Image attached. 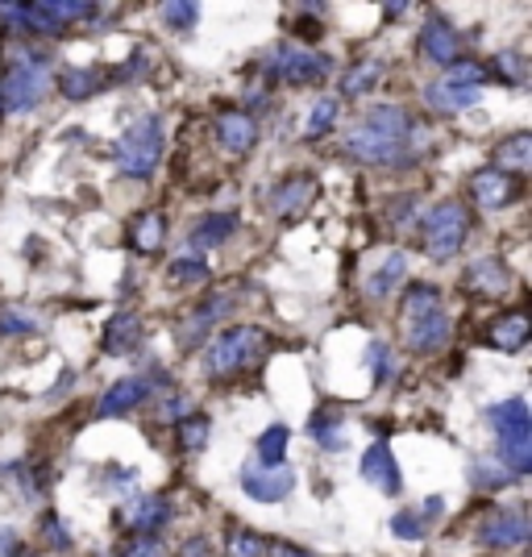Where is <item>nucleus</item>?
I'll return each instance as SVG.
<instances>
[{
  "label": "nucleus",
  "mask_w": 532,
  "mask_h": 557,
  "mask_svg": "<svg viewBox=\"0 0 532 557\" xmlns=\"http://www.w3.org/2000/svg\"><path fill=\"white\" fill-rule=\"evenodd\" d=\"M296 491V470L292 466H258L242 470V495L255 504H283Z\"/></svg>",
  "instance_id": "nucleus-18"
},
{
  "label": "nucleus",
  "mask_w": 532,
  "mask_h": 557,
  "mask_svg": "<svg viewBox=\"0 0 532 557\" xmlns=\"http://www.w3.org/2000/svg\"><path fill=\"white\" fill-rule=\"evenodd\" d=\"M38 533H42V541H47L50 554H71V529H67V520H63L59 511H42Z\"/></svg>",
  "instance_id": "nucleus-42"
},
{
  "label": "nucleus",
  "mask_w": 532,
  "mask_h": 557,
  "mask_svg": "<svg viewBox=\"0 0 532 557\" xmlns=\"http://www.w3.org/2000/svg\"><path fill=\"white\" fill-rule=\"evenodd\" d=\"M441 308V287L437 283H408V287H399V321H412V317H424V312H433Z\"/></svg>",
  "instance_id": "nucleus-32"
},
{
  "label": "nucleus",
  "mask_w": 532,
  "mask_h": 557,
  "mask_svg": "<svg viewBox=\"0 0 532 557\" xmlns=\"http://www.w3.org/2000/svg\"><path fill=\"white\" fill-rule=\"evenodd\" d=\"M420 221V205L417 196H404V200H392V212H387V225L392 230H408Z\"/></svg>",
  "instance_id": "nucleus-44"
},
{
  "label": "nucleus",
  "mask_w": 532,
  "mask_h": 557,
  "mask_svg": "<svg viewBox=\"0 0 532 557\" xmlns=\"http://www.w3.org/2000/svg\"><path fill=\"white\" fill-rule=\"evenodd\" d=\"M237 308V296L233 292H209L196 308H187L184 317L175 321V346L184 354H196V349L209 346V337L216 333V325Z\"/></svg>",
  "instance_id": "nucleus-9"
},
{
  "label": "nucleus",
  "mask_w": 532,
  "mask_h": 557,
  "mask_svg": "<svg viewBox=\"0 0 532 557\" xmlns=\"http://www.w3.org/2000/svg\"><path fill=\"white\" fill-rule=\"evenodd\" d=\"M317 196H321L317 175H308V171H292V175H283L271 191H262V209L271 212L279 225H296V221L308 216V209L317 205Z\"/></svg>",
  "instance_id": "nucleus-11"
},
{
  "label": "nucleus",
  "mask_w": 532,
  "mask_h": 557,
  "mask_svg": "<svg viewBox=\"0 0 532 557\" xmlns=\"http://www.w3.org/2000/svg\"><path fill=\"white\" fill-rule=\"evenodd\" d=\"M511 483H516V479H511L508 470L495 462L491 454H474V458H470V487H474V491L495 495V491L511 487Z\"/></svg>",
  "instance_id": "nucleus-34"
},
{
  "label": "nucleus",
  "mask_w": 532,
  "mask_h": 557,
  "mask_svg": "<svg viewBox=\"0 0 532 557\" xmlns=\"http://www.w3.org/2000/svg\"><path fill=\"white\" fill-rule=\"evenodd\" d=\"M420 516V524L424 529H433L441 516H445V495H429V499H420V508H412Z\"/></svg>",
  "instance_id": "nucleus-48"
},
{
  "label": "nucleus",
  "mask_w": 532,
  "mask_h": 557,
  "mask_svg": "<svg viewBox=\"0 0 532 557\" xmlns=\"http://www.w3.org/2000/svg\"><path fill=\"white\" fill-rule=\"evenodd\" d=\"M417 230H420V250H424V258L454 262V258L462 255L470 230H474V216L466 209V200L449 196V200H437L433 209L420 212Z\"/></svg>",
  "instance_id": "nucleus-6"
},
{
  "label": "nucleus",
  "mask_w": 532,
  "mask_h": 557,
  "mask_svg": "<svg viewBox=\"0 0 532 557\" xmlns=\"http://www.w3.org/2000/svg\"><path fill=\"white\" fill-rule=\"evenodd\" d=\"M308 437L321 445L324 454H342L346 449V412L342 408H317L308 420Z\"/></svg>",
  "instance_id": "nucleus-27"
},
{
  "label": "nucleus",
  "mask_w": 532,
  "mask_h": 557,
  "mask_svg": "<svg viewBox=\"0 0 532 557\" xmlns=\"http://www.w3.org/2000/svg\"><path fill=\"white\" fill-rule=\"evenodd\" d=\"M529 511L524 508H491L479 516L474 524V541L491 549V554H508V549H524L529 545Z\"/></svg>",
  "instance_id": "nucleus-12"
},
{
  "label": "nucleus",
  "mask_w": 532,
  "mask_h": 557,
  "mask_svg": "<svg viewBox=\"0 0 532 557\" xmlns=\"http://www.w3.org/2000/svg\"><path fill=\"white\" fill-rule=\"evenodd\" d=\"M212 138L221 146V154L246 159V154H255L258 138H262V125H258L255 116L242 113V109H225V113L212 121Z\"/></svg>",
  "instance_id": "nucleus-19"
},
{
  "label": "nucleus",
  "mask_w": 532,
  "mask_h": 557,
  "mask_svg": "<svg viewBox=\"0 0 532 557\" xmlns=\"http://www.w3.org/2000/svg\"><path fill=\"white\" fill-rule=\"evenodd\" d=\"M342 154L371 171H408L433 154V125L404 104H367L342 129Z\"/></svg>",
  "instance_id": "nucleus-1"
},
{
  "label": "nucleus",
  "mask_w": 532,
  "mask_h": 557,
  "mask_svg": "<svg viewBox=\"0 0 532 557\" xmlns=\"http://www.w3.org/2000/svg\"><path fill=\"white\" fill-rule=\"evenodd\" d=\"M267 557H312V554L300 549V545H292V541H271V545H267Z\"/></svg>",
  "instance_id": "nucleus-50"
},
{
  "label": "nucleus",
  "mask_w": 532,
  "mask_h": 557,
  "mask_svg": "<svg viewBox=\"0 0 532 557\" xmlns=\"http://www.w3.org/2000/svg\"><path fill=\"white\" fill-rule=\"evenodd\" d=\"M529 342H532V321L524 308H508V312L491 317L483 329V346L499 349V354H524Z\"/></svg>",
  "instance_id": "nucleus-22"
},
{
  "label": "nucleus",
  "mask_w": 532,
  "mask_h": 557,
  "mask_svg": "<svg viewBox=\"0 0 532 557\" xmlns=\"http://www.w3.org/2000/svg\"><path fill=\"white\" fill-rule=\"evenodd\" d=\"M511 287L516 275L499 255H479L462 267V292L470 300H504Z\"/></svg>",
  "instance_id": "nucleus-13"
},
{
  "label": "nucleus",
  "mask_w": 532,
  "mask_h": 557,
  "mask_svg": "<svg viewBox=\"0 0 532 557\" xmlns=\"http://www.w3.org/2000/svg\"><path fill=\"white\" fill-rule=\"evenodd\" d=\"M287 445H292V429L287 424H267L255 442L258 466H287Z\"/></svg>",
  "instance_id": "nucleus-33"
},
{
  "label": "nucleus",
  "mask_w": 532,
  "mask_h": 557,
  "mask_svg": "<svg viewBox=\"0 0 532 557\" xmlns=\"http://www.w3.org/2000/svg\"><path fill=\"white\" fill-rule=\"evenodd\" d=\"M0 557H38V554L25 545L17 529H0Z\"/></svg>",
  "instance_id": "nucleus-46"
},
{
  "label": "nucleus",
  "mask_w": 532,
  "mask_h": 557,
  "mask_svg": "<svg viewBox=\"0 0 532 557\" xmlns=\"http://www.w3.org/2000/svg\"><path fill=\"white\" fill-rule=\"evenodd\" d=\"M175 557H212V541L205 533H191L175 545Z\"/></svg>",
  "instance_id": "nucleus-47"
},
{
  "label": "nucleus",
  "mask_w": 532,
  "mask_h": 557,
  "mask_svg": "<svg viewBox=\"0 0 532 557\" xmlns=\"http://www.w3.org/2000/svg\"><path fill=\"white\" fill-rule=\"evenodd\" d=\"M342 121V100L337 96H317L312 113H308V125H304V141H321L337 129Z\"/></svg>",
  "instance_id": "nucleus-35"
},
{
  "label": "nucleus",
  "mask_w": 532,
  "mask_h": 557,
  "mask_svg": "<svg viewBox=\"0 0 532 557\" xmlns=\"http://www.w3.org/2000/svg\"><path fill=\"white\" fill-rule=\"evenodd\" d=\"M267 354H271V333L262 325H225L200 349V367L209 374V383H233L246 371H255Z\"/></svg>",
  "instance_id": "nucleus-2"
},
{
  "label": "nucleus",
  "mask_w": 532,
  "mask_h": 557,
  "mask_svg": "<svg viewBox=\"0 0 532 557\" xmlns=\"http://www.w3.org/2000/svg\"><path fill=\"white\" fill-rule=\"evenodd\" d=\"M187 412H191V404H187L184 395H171V399H162L159 420H162V424H166V420H171V424H175V420H184Z\"/></svg>",
  "instance_id": "nucleus-49"
},
{
  "label": "nucleus",
  "mask_w": 532,
  "mask_h": 557,
  "mask_svg": "<svg viewBox=\"0 0 532 557\" xmlns=\"http://www.w3.org/2000/svg\"><path fill=\"white\" fill-rule=\"evenodd\" d=\"M417 59L420 63H429V67H441V71H449L454 63H462L466 59V34L449 22L441 9H433V13L420 22Z\"/></svg>",
  "instance_id": "nucleus-10"
},
{
  "label": "nucleus",
  "mask_w": 532,
  "mask_h": 557,
  "mask_svg": "<svg viewBox=\"0 0 532 557\" xmlns=\"http://www.w3.org/2000/svg\"><path fill=\"white\" fill-rule=\"evenodd\" d=\"M212 437V417L209 412H187L184 420H175V449L184 454V458H196V454H205V445Z\"/></svg>",
  "instance_id": "nucleus-30"
},
{
  "label": "nucleus",
  "mask_w": 532,
  "mask_h": 557,
  "mask_svg": "<svg viewBox=\"0 0 532 557\" xmlns=\"http://www.w3.org/2000/svg\"><path fill=\"white\" fill-rule=\"evenodd\" d=\"M486 166L524 180V175L532 171V134L529 129H511V134H504V138L491 146V163Z\"/></svg>",
  "instance_id": "nucleus-25"
},
{
  "label": "nucleus",
  "mask_w": 532,
  "mask_h": 557,
  "mask_svg": "<svg viewBox=\"0 0 532 557\" xmlns=\"http://www.w3.org/2000/svg\"><path fill=\"white\" fill-rule=\"evenodd\" d=\"M166 278H171L175 287H200V283H212V267H209V258L175 255L166 262Z\"/></svg>",
  "instance_id": "nucleus-36"
},
{
  "label": "nucleus",
  "mask_w": 532,
  "mask_h": 557,
  "mask_svg": "<svg viewBox=\"0 0 532 557\" xmlns=\"http://www.w3.org/2000/svg\"><path fill=\"white\" fill-rule=\"evenodd\" d=\"M267 545L271 541L246 524H230V533H225V557H267Z\"/></svg>",
  "instance_id": "nucleus-38"
},
{
  "label": "nucleus",
  "mask_w": 532,
  "mask_h": 557,
  "mask_svg": "<svg viewBox=\"0 0 532 557\" xmlns=\"http://www.w3.org/2000/svg\"><path fill=\"white\" fill-rule=\"evenodd\" d=\"M166 150V129H162L159 113L138 116L134 125L121 129V138L113 141V163L125 180H150L162 163Z\"/></svg>",
  "instance_id": "nucleus-8"
},
{
  "label": "nucleus",
  "mask_w": 532,
  "mask_h": 557,
  "mask_svg": "<svg viewBox=\"0 0 532 557\" xmlns=\"http://www.w3.org/2000/svg\"><path fill=\"white\" fill-rule=\"evenodd\" d=\"M113 557H162V541L159 536H129Z\"/></svg>",
  "instance_id": "nucleus-45"
},
{
  "label": "nucleus",
  "mask_w": 532,
  "mask_h": 557,
  "mask_svg": "<svg viewBox=\"0 0 532 557\" xmlns=\"http://www.w3.org/2000/svg\"><path fill=\"white\" fill-rule=\"evenodd\" d=\"M466 196L483 212H504L524 196V180L504 175V171H495V166H479V171L466 175Z\"/></svg>",
  "instance_id": "nucleus-15"
},
{
  "label": "nucleus",
  "mask_w": 532,
  "mask_h": 557,
  "mask_svg": "<svg viewBox=\"0 0 532 557\" xmlns=\"http://www.w3.org/2000/svg\"><path fill=\"white\" fill-rule=\"evenodd\" d=\"M486 67V79H499L504 88H524L529 84V54L524 50H499V54H491V63Z\"/></svg>",
  "instance_id": "nucleus-31"
},
{
  "label": "nucleus",
  "mask_w": 532,
  "mask_h": 557,
  "mask_svg": "<svg viewBox=\"0 0 532 557\" xmlns=\"http://www.w3.org/2000/svg\"><path fill=\"white\" fill-rule=\"evenodd\" d=\"M449 337H454V317L445 312V304L424 312V317L404 321V346L412 349L417 358H437L441 349L449 346Z\"/></svg>",
  "instance_id": "nucleus-16"
},
{
  "label": "nucleus",
  "mask_w": 532,
  "mask_h": 557,
  "mask_svg": "<svg viewBox=\"0 0 532 557\" xmlns=\"http://www.w3.org/2000/svg\"><path fill=\"white\" fill-rule=\"evenodd\" d=\"M0 116H4V109H0Z\"/></svg>",
  "instance_id": "nucleus-52"
},
{
  "label": "nucleus",
  "mask_w": 532,
  "mask_h": 557,
  "mask_svg": "<svg viewBox=\"0 0 532 557\" xmlns=\"http://www.w3.org/2000/svg\"><path fill=\"white\" fill-rule=\"evenodd\" d=\"M159 392L150 374H125L116 379L113 387H104V395L96 399V417L100 420H116V417H129L138 412L141 404H150V395Z\"/></svg>",
  "instance_id": "nucleus-17"
},
{
  "label": "nucleus",
  "mask_w": 532,
  "mask_h": 557,
  "mask_svg": "<svg viewBox=\"0 0 532 557\" xmlns=\"http://www.w3.org/2000/svg\"><path fill=\"white\" fill-rule=\"evenodd\" d=\"M404 278H408V255L392 250V255L383 258V267L367 278V300H387V296H395L404 287Z\"/></svg>",
  "instance_id": "nucleus-29"
},
{
  "label": "nucleus",
  "mask_w": 532,
  "mask_h": 557,
  "mask_svg": "<svg viewBox=\"0 0 532 557\" xmlns=\"http://www.w3.org/2000/svg\"><path fill=\"white\" fill-rule=\"evenodd\" d=\"M109 84H104V67H96V63H88V67H63L59 71V92L67 96V100H92L96 92H104Z\"/></svg>",
  "instance_id": "nucleus-28"
},
{
  "label": "nucleus",
  "mask_w": 532,
  "mask_h": 557,
  "mask_svg": "<svg viewBox=\"0 0 532 557\" xmlns=\"http://www.w3.org/2000/svg\"><path fill=\"white\" fill-rule=\"evenodd\" d=\"M237 230H242V216H237V212H205V216L187 230V255L205 258L209 250H221Z\"/></svg>",
  "instance_id": "nucleus-24"
},
{
  "label": "nucleus",
  "mask_w": 532,
  "mask_h": 557,
  "mask_svg": "<svg viewBox=\"0 0 532 557\" xmlns=\"http://www.w3.org/2000/svg\"><path fill=\"white\" fill-rule=\"evenodd\" d=\"M34 333H42V317L34 308H0V337L22 342V337H34Z\"/></svg>",
  "instance_id": "nucleus-37"
},
{
  "label": "nucleus",
  "mask_w": 532,
  "mask_h": 557,
  "mask_svg": "<svg viewBox=\"0 0 532 557\" xmlns=\"http://www.w3.org/2000/svg\"><path fill=\"white\" fill-rule=\"evenodd\" d=\"M408 9H412L408 0H399V4H383V17H387V25H395L399 17H408Z\"/></svg>",
  "instance_id": "nucleus-51"
},
{
  "label": "nucleus",
  "mask_w": 532,
  "mask_h": 557,
  "mask_svg": "<svg viewBox=\"0 0 532 557\" xmlns=\"http://www.w3.org/2000/svg\"><path fill=\"white\" fill-rule=\"evenodd\" d=\"M50 50L47 47H13L0 71V109L4 113H34L50 96Z\"/></svg>",
  "instance_id": "nucleus-4"
},
{
  "label": "nucleus",
  "mask_w": 532,
  "mask_h": 557,
  "mask_svg": "<svg viewBox=\"0 0 532 557\" xmlns=\"http://www.w3.org/2000/svg\"><path fill=\"white\" fill-rule=\"evenodd\" d=\"M486 429L495 437V462L508 470L511 479H529L532 474V412L524 395H511L504 404H491L483 412Z\"/></svg>",
  "instance_id": "nucleus-3"
},
{
  "label": "nucleus",
  "mask_w": 532,
  "mask_h": 557,
  "mask_svg": "<svg viewBox=\"0 0 532 557\" xmlns=\"http://www.w3.org/2000/svg\"><path fill=\"white\" fill-rule=\"evenodd\" d=\"M486 67L479 59H470L466 54L462 63H454L449 71H441L437 79H429L424 88H420V100H424V109L429 113H466V109H474L486 92Z\"/></svg>",
  "instance_id": "nucleus-7"
},
{
  "label": "nucleus",
  "mask_w": 532,
  "mask_h": 557,
  "mask_svg": "<svg viewBox=\"0 0 532 557\" xmlns=\"http://www.w3.org/2000/svg\"><path fill=\"white\" fill-rule=\"evenodd\" d=\"M358 479L374 487L379 495H399L404 491V470L395 462L392 445L387 442H371L358 458Z\"/></svg>",
  "instance_id": "nucleus-20"
},
{
  "label": "nucleus",
  "mask_w": 532,
  "mask_h": 557,
  "mask_svg": "<svg viewBox=\"0 0 532 557\" xmlns=\"http://www.w3.org/2000/svg\"><path fill=\"white\" fill-rule=\"evenodd\" d=\"M141 342H146V321H141V312H129V308L113 312L100 329V349L109 358H129L134 349H141Z\"/></svg>",
  "instance_id": "nucleus-23"
},
{
  "label": "nucleus",
  "mask_w": 532,
  "mask_h": 557,
  "mask_svg": "<svg viewBox=\"0 0 532 557\" xmlns=\"http://www.w3.org/2000/svg\"><path fill=\"white\" fill-rule=\"evenodd\" d=\"M317 13H321V4H300V17L292 22V34H296L292 42H296V47L317 50V42L324 38V22L317 17Z\"/></svg>",
  "instance_id": "nucleus-41"
},
{
  "label": "nucleus",
  "mask_w": 532,
  "mask_h": 557,
  "mask_svg": "<svg viewBox=\"0 0 532 557\" xmlns=\"http://www.w3.org/2000/svg\"><path fill=\"white\" fill-rule=\"evenodd\" d=\"M379 84H383V59L362 54V59H354V63L342 71V79H337V100H342V104H346V100H362V96H371Z\"/></svg>",
  "instance_id": "nucleus-26"
},
{
  "label": "nucleus",
  "mask_w": 532,
  "mask_h": 557,
  "mask_svg": "<svg viewBox=\"0 0 532 557\" xmlns=\"http://www.w3.org/2000/svg\"><path fill=\"white\" fill-rule=\"evenodd\" d=\"M392 533L399 536V541H408V545H417V541H424V536H429V529L420 524V516L412 508H399L392 516Z\"/></svg>",
  "instance_id": "nucleus-43"
},
{
  "label": "nucleus",
  "mask_w": 532,
  "mask_h": 557,
  "mask_svg": "<svg viewBox=\"0 0 532 557\" xmlns=\"http://www.w3.org/2000/svg\"><path fill=\"white\" fill-rule=\"evenodd\" d=\"M367 367H371L374 387H387V383L395 379V349L387 346L383 337L367 342Z\"/></svg>",
  "instance_id": "nucleus-39"
},
{
  "label": "nucleus",
  "mask_w": 532,
  "mask_h": 557,
  "mask_svg": "<svg viewBox=\"0 0 532 557\" xmlns=\"http://www.w3.org/2000/svg\"><path fill=\"white\" fill-rule=\"evenodd\" d=\"M175 520V504L166 495H134L125 499V508L116 511V524L129 536H162Z\"/></svg>",
  "instance_id": "nucleus-14"
},
{
  "label": "nucleus",
  "mask_w": 532,
  "mask_h": 557,
  "mask_svg": "<svg viewBox=\"0 0 532 557\" xmlns=\"http://www.w3.org/2000/svg\"><path fill=\"white\" fill-rule=\"evenodd\" d=\"M159 17L166 29L187 34V29L200 25V4H191V0H166V4H159Z\"/></svg>",
  "instance_id": "nucleus-40"
},
{
  "label": "nucleus",
  "mask_w": 532,
  "mask_h": 557,
  "mask_svg": "<svg viewBox=\"0 0 532 557\" xmlns=\"http://www.w3.org/2000/svg\"><path fill=\"white\" fill-rule=\"evenodd\" d=\"M258 75H262V88H321L324 79H333V54L312 47H296L292 38L275 42L271 50L258 54Z\"/></svg>",
  "instance_id": "nucleus-5"
},
{
  "label": "nucleus",
  "mask_w": 532,
  "mask_h": 557,
  "mask_svg": "<svg viewBox=\"0 0 532 557\" xmlns=\"http://www.w3.org/2000/svg\"><path fill=\"white\" fill-rule=\"evenodd\" d=\"M166 237H171V216L159 209H141L129 216L125 225V242L138 258H154L166 250Z\"/></svg>",
  "instance_id": "nucleus-21"
}]
</instances>
